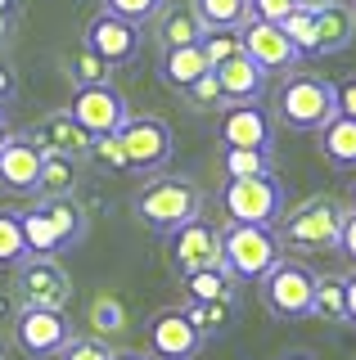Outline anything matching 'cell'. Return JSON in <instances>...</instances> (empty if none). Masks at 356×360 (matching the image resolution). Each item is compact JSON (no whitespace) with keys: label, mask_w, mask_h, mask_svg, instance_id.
<instances>
[{"label":"cell","mask_w":356,"mask_h":360,"mask_svg":"<svg viewBox=\"0 0 356 360\" xmlns=\"http://www.w3.org/2000/svg\"><path fill=\"white\" fill-rule=\"evenodd\" d=\"M18 221H23L27 257H59V252H63L59 230H54V221H50L41 207H23V212H18Z\"/></svg>","instance_id":"27"},{"label":"cell","mask_w":356,"mask_h":360,"mask_svg":"<svg viewBox=\"0 0 356 360\" xmlns=\"http://www.w3.org/2000/svg\"><path fill=\"white\" fill-rule=\"evenodd\" d=\"M122 140V153H127V172H140V176H158L176 153V140H172V127L163 117H136L131 112L117 131Z\"/></svg>","instance_id":"7"},{"label":"cell","mask_w":356,"mask_h":360,"mask_svg":"<svg viewBox=\"0 0 356 360\" xmlns=\"http://www.w3.org/2000/svg\"><path fill=\"white\" fill-rule=\"evenodd\" d=\"M338 112V86L325 82V77L298 72L275 90V117L284 122L288 131H320L325 122Z\"/></svg>","instance_id":"4"},{"label":"cell","mask_w":356,"mask_h":360,"mask_svg":"<svg viewBox=\"0 0 356 360\" xmlns=\"http://www.w3.org/2000/svg\"><path fill=\"white\" fill-rule=\"evenodd\" d=\"M208 54H203V45H176V50H163V59H158V82L163 86H172V90H190L198 77L208 72Z\"/></svg>","instance_id":"20"},{"label":"cell","mask_w":356,"mask_h":360,"mask_svg":"<svg viewBox=\"0 0 356 360\" xmlns=\"http://www.w3.org/2000/svg\"><path fill=\"white\" fill-rule=\"evenodd\" d=\"M5 41H9V14L0 9V45H5Z\"/></svg>","instance_id":"45"},{"label":"cell","mask_w":356,"mask_h":360,"mask_svg":"<svg viewBox=\"0 0 356 360\" xmlns=\"http://www.w3.org/2000/svg\"><path fill=\"white\" fill-rule=\"evenodd\" d=\"M352 14H356V0H352Z\"/></svg>","instance_id":"53"},{"label":"cell","mask_w":356,"mask_h":360,"mask_svg":"<svg viewBox=\"0 0 356 360\" xmlns=\"http://www.w3.org/2000/svg\"><path fill=\"white\" fill-rule=\"evenodd\" d=\"M14 342L32 360H46V356H59L72 342V324L54 307H23L14 315Z\"/></svg>","instance_id":"10"},{"label":"cell","mask_w":356,"mask_h":360,"mask_svg":"<svg viewBox=\"0 0 356 360\" xmlns=\"http://www.w3.org/2000/svg\"><path fill=\"white\" fill-rule=\"evenodd\" d=\"M320 5H329V0H298V9H320Z\"/></svg>","instance_id":"47"},{"label":"cell","mask_w":356,"mask_h":360,"mask_svg":"<svg viewBox=\"0 0 356 360\" xmlns=\"http://www.w3.org/2000/svg\"><path fill=\"white\" fill-rule=\"evenodd\" d=\"M203 54H208V63H226V59H235V54L243 50V32L239 27H217V32H203Z\"/></svg>","instance_id":"35"},{"label":"cell","mask_w":356,"mask_h":360,"mask_svg":"<svg viewBox=\"0 0 356 360\" xmlns=\"http://www.w3.org/2000/svg\"><path fill=\"white\" fill-rule=\"evenodd\" d=\"M221 172L230 176H271L275 172V158L271 149H221Z\"/></svg>","instance_id":"30"},{"label":"cell","mask_w":356,"mask_h":360,"mask_svg":"<svg viewBox=\"0 0 356 360\" xmlns=\"http://www.w3.org/2000/svg\"><path fill=\"white\" fill-rule=\"evenodd\" d=\"M113 360H149V356H140V352H113Z\"/></svg>","instance_id":"46"},{"label":"cell","mask_w":356,"mask_h":360,"mask_svg":"<svg viewBox=\"0 0 356 360\" xmlns=\"http://www.w3.org/2000/svg\"><path fill=\"white\" fill-rule=\"evenodd\" d=\"M41 212H46V217L54 221L63 252L86 239V225H91V217H86V207H82V202H77L72 194H63V198H41Z\"/></svg>","instance_id":"23"},{"label":"cell","mask_w":356,"mask_h":360,"mask_svg":"<svg viewBox=\"0 0 356 360\" xmlns=\"http://www.w3.org/2000/svg\"><path fill=\"white\" fill-rule=\"evenodd\" d=\"M217 77H221L226 108L230 104H248V99H262V90H266V68L258 59H248V50H239L235 59H226V63H217Z\"/></svg>","instance_id":"18"},{"label":"cell","mask_w":356,"mask_h":360,"mask_svg":"<svg viewBox=\"0 0 356 360\" xmlns=\"http://www.w3.org/2000/svg\"><path fill=\"white\" fill-rule=\"evenodd\" d=\"M194 18L203 22V32H217V27H243L253 18L248 0H190Z\"/></svg>","instance_id":"28"},{"label":"cell","mask_w":356,"mask_h":360,"mask_svg":"<svg viewBox=\"0 0 356 360\" xmlns=\"http://www.w3.org/2000/svg\"><path fill=\"white\" fill-rule=\"evenodd\" d=\"M203 342L208 338L194 329V320H190L185 307H163L144 324V347H149L153 360H194L203 352Z\"/></svg>","instance_id":"9"},{"label":"cell","mask_w":356,"mask_h":360,"mask_svg":"<svg viewBox=\"0 0 356 360\" xmlns=\"http://www.w3.org/2000/svg\"><path fill=\"white\" fill-rule=\"evenodd\" d=\"M248 9H253V18L280 22L284 14H293V9H298V0H248Z\"/></svg>","instance_id":"40"},{"label":"cell","mask_w":356,"mask_h":360,"mask_svg":"<svg viewBox=\"0 0 356 360\" xmlns=\"http://www.w3.org/2000/svg\"><path fill=\"white\" fill-rule=\"evenodd\" d=\"M0 9H5V14H9V9H14V0H0Z\"/></svg>","instance_id":"51"},{"label":"cell","mask_w":356,"mask_h":360,"mask_svg":"<svg viewBox=\"0 0 356 360\" xmlns=\"http://www.w3.org/2000/svg\"><path fill=\"white\" fill-rule=\"evenodd\" d=\"M167 239H172V266L181 270V275L221 266V230H217V225H208L203 217L185 221L181 230H172Z\"/></svg>","instance_id":"13"},{"label":"cell","mask_w":356,"mask_h":360,"mask_svg":"<svg viewBox=\"0 0 356 360\" xmlns=\"http://www.w3.org/2000/svg\"><path fill=\"white\" fill-rule=\"evenodd\" d=\"M284 360H311V356H303V352H293V356H284Z\"/></svg>","instance_id":"50"},{"label":"cell","mask_w":356,"mask_h":360,"mask_svg":"<svg viewBox=\"0 0 356 360\" xmlns=\"http://www.w3.org/2000/svg\"><path fill=\"white\" fill-rule=\"evenodd\" d=\"M14 297H18V307L63 311L72 302V275L59 266V257H23L14 266Z\"/></svg>","instance_id":"8"},{"label":"cell","mask_w":356,"mask_h":360,"mask_svg":"<svg viewBox=\"0 0 356 360\" xmlns=\"http://www.w3.org/2000/svg\"><path fill=\"white\" fill-rule=\"evenodd\" d=\"M316 32H320V54H343L356 37V14L343 0H329V5L316 9Z\"/></svg>","instance_id":"21"},{"label":"cell","mask_w":356,"mask_h":360,"mask_svg":"<svg viewBox=\"0 0 356 360\" xmlns=\"http://www.w3.org/2000/svg\"><path fill=\"white\" fill-rule=\"evenodd\" d=\"M68 82L72 86H104V82H113V63H104L99 54H91L82 45V54L68 59Z\"/></svg>","instance_id":"33"},{"label":"cell","mask_w":356,"mask_h":360,"mask_svg":"<svg viewBox=\"0 0 356 360\" xmlns=\"http://www.w3.org/2000/svg\"><path fill=\"white\" fill-rule=\"evenodd\" d=\"M5 144H9V131H5V122H0V149H5Z\"/></svg>","instance_id":"48"},{"label":"cell","mask_w":356,"mask_h":360,"mask_svg":"<svg viewBox=\"0 0 356 360\" xmlns=\"http://www.w3.org/2000/svg\"><path fill=\"white\" fill-rule=\"evenodd\" d=\"M181 284H185V302H235L239 279L226 266H208L194 270V275H181Z\"/></svg>","instance_id":"24"},{"label":"cell","mask_w":356,"mask_h":360,"mask_svg":"<svg viewBox=\"0 0 356 360\" xmlns=\"http://www.w3.org/2000/svg\"><path fill=\"white\" fill-rule=\"evenodd\" d=\"M82 158H68V153H46V162H41V180H37V198H63L77 189V180H82Z\"/></svg>","instance_id":"25"},{"label":"cell","mask_w":356,"mask_h":360,"mask_svg":"<svg viewBox=\"0 0 356 360\" xmlns=\"http://www.w3.org/2000/svg\"><path fill=\"white\" fill-rule=\"evenodd\" d=\"M0 122H5V99H0Z\"/></svg>","instance_id":"52"},{"label":"cell","mask_w":356,"mask_h":360,"mask_svg":"<svg viewBox=\"0 0 356 360\" xmlns=\"http://www.w3.org/2000/svg\"><path fill=\"white\" fill-rule=\"evenodd\" d=\"M68 112L91 135H113V131H122V122L131 117V104L113 82H104V86H77Z\"/></svg>","instance_id":"11"},{"label":"cell","mask_w":356,"mask_h":360,"mask_svg":"<svg viewBox=\"0 0 356 360\" xmlns=\"http://www.w3.org/2000/svg\"><path fill=\"white\" fill-rule=\"evenodd\" d=\"M243 50H248V59H258L266 68V77L271 72H288L303 54H298V45L284 37L280 22H266V18H248L243 22Z\"/></svg>","instance_id":"15"},{"label":"cell","mask_w":356,"mask_h":360,"mask_svg":"<svg viewBox=\"0 0 356 360\" xmlns=\"http://www.w3.org/2000/svg\"><path fill=\"white\" fill-rule=\"evenodd\" d=\"M221 149H271V112H266L262 99H248V104H230L221 112Z\"/></svg>","instance_id":"14"},{"label":"cell","mask_w":356,"mask_h":360,"mask_svg":"<svg viewBox=\"0 0 356 360\" xmlns=\"http://www.w3.org/2000/svg\"><path fill=\"white\" fill-rule=\"evenodd\" d=\"M153 22H158V50H176V45L203 41V22L194 18L190 5H163L158 14H153Z\"/></svg>","instance_id":"22"},{"label":"cell","mask_w":356,"mask_h":360,"mask_svg":"<svg viewBox=\"0 0 356 360\" xmlns=\"http://www.w3.org/2000/svg\"><path fill=\"white\" fill-rule=\"evenodd\" d=\"M167 5V0H104V9L108 14H117V18H127V22H149L153 14H158V9Z\"/></svg>","instance_id":"38"},{"label":"cell","mask_w":356,"mask_h":360,"mask_svg":"<svg viewBox=\"0 0 356 360\" xmlns=\"http://www.w3.org/2000/svg\"><path fill=\"white\" fill-rule=\"evenodd\" d=\"M23 257H27L23 221H18V212H0V266H18Z\"/></svg>","instance_id":"34"},{"label":"cell","mask_w":356,"mask_h":360,"mask_svg":"<svg viewBox=\"0 0 356 360\" xmlns=\"http://www.w3.org/2000/svg\"><path fill=\"white\" fill-rule=\"evenodd\" d=\"M185 311H190L194 329L203 338H221L230 329V320H235V311H230V302H185Z\"/></svg>","instance_id":"31"},{"label":"cell","mask_w":356,"mask_h":360,"mask_svg":"<svg viewBox=\"0 0 356 360\" xmlns=\"http://www.w3.org/2000/svg\"><path fill=\"white\" fill-rule=\"evenodd\" d=\"M190 95V104L194 108H226V95H221V77H217V68H208L198 82L185 90Z\"/></svg>","instance_id":"37"},{"label":"cell","mask_w":356,"mask_h":360,"mask_svg":"<svg viewBox=\"0 0 356 360\" xmlns=\"http://www.w3.org/2000/svg\"><path fill=\"white\" fill-rule=\"evenodd\" d=\"M280 262V239H275L271 225H243L230 221L221 230V266L230 270L235 279H258Z\"/></svg>","instance_id":"5"},{"label":"cell","mask_w":356,"mask_h":360,"mask_svg":"<svg viewBox=\"0 0 356 360\" xmlns=\"http://www.w3.org/2000/svg\"><path fill=\"white\" fill-rule=\"evenodd\" d=\"M27 140L37 144L41 153H68V158H91V144L95 135L82 127V122L72 117L68 108L63 112H50V117H41L37 127L27 131Z\"/></svg>","instance_id":"16"},{"label":"cell","mask_w":356,"mask_h":360,"mask_svg":"<svg viewBox=\"0 0 356 360\" xmlns=\"http://www.w3.org/2000/svg\"><path fill=\"white\" fill-rule=\"evenodd\" d=\"M348 207H352V212H356V185H352V194H348Z\"/></svg>","instance_id":"49"},{"label":"cell","mask_w":356,"mask_h":360,"mask_svg":"<svg viewBox=\"0 0 356 360\" xmlns=\"http://www.w3.org/2000/svg\"><path fill=\"white\" fill-rule=\"evenodd\" d=\"M41 162H46V153L27 135H9V144L0 149V189H9V194H37Z\"/></svg>","instance_id":"17"},{"label":"cell","mask_w":356,"mask_h":360,"mask_svg":"<svg viewBox=\"0 0 356 360\" xmlns=\"http://www.w3.org/2000/svg\"><path fill=\"white\" fill-rule=\"evenodd\" d=\"M333 252H343L356 266V212L352 207H348V217H343V234H338V248H333Z\"/></svg>","instance_id":"41"},{"label":"cell","mask_w":356,"mask_h":360,"mask_svg":"<svg viewBox=\"0 0 356 360\" xmlns=\"http://www.w3.org/2000/svg\"><path fill=\"white\" fill-rule=\"evenodd\" d=\"M91 158H99V162H104L108 172H127V153H122V140H117V131H113V135H95V144H91Z\"/></svg>","instance_id":"39"},{"label":"cell","mask_w":356,"mask_h":360,"mask_svg":"<svg viewBox=\"0 0 356 360\" xmlns=\"http://www.w3.org/2000/svg\"><path fill=\"white\" fill-rule=\"evenodd\" d=\"M316 144H320V158L343 176H356V117L348 112H333L325 127L316 131Z\"/></svg>","instance_id":"19"},{"label":"cell","mask_w":356,"mask_h":360,"mask_svg":"<svg viewBox=\"0 0 356 360\" xmlns=\"http://www.w3.org/2000/svg\"><path fill=\"white\" fill-rule=\"evenodd\" d=\"M348 324L356 329V275L348 279Z\"/></svg>","instance_id":"44"},{"label":"cell","mask_w":356,"mask_h":360,"mask_svg":"<svg viewBox=\"0 0 356 360\" xmlns=\"http://www.w3.org/2000/svg\"><path fill=\"white\" fill-rule=\"evenodd\" d=\"M86 320H91V333L99 338H117L127 329V307H122L117 292H95L91 311H86Z\"/></svg>","instance_id":"29"},{"label":"cell","mask_w":356,"mask_h":360,"mask_svg":"<svg viewBox=\"0 0 356 360\" xmlns=\"http://www.w3.org/2000/svg\"><path fill=\"white\" fill-rule=\"evenodd\" d=\"M59 360H113V347L99 333H72V342L59 352Z\"/></svg>","instance_id":"36"},{"label":"cell","mask_w":356,"mask_h":360,"mask_svg":"<svg viewBox=\"0 0 356 360\" xmlns=\"http://www.w3.org/2000/svg\"><path fill=\"white\" fill-rule=\"evenodd\" d=\"M311 315H316V320H325V324H348V279H338V275H316Z\"/></svg>","instance_id":"26"},{"label":"cell","mask_w":356,"mask_h":360,"mask_svg":"<svg viewBox=\"0 0 356 360\" xmlns=\"http://www.w3.org/2000/svg\"><path fill=\"white\" fill-rule=\"evenodd\" d=\"M221 212L230 221L243 225H280V217L288 212V189L280 176H230L221 185Z\"/></svg>","instance_id":"3"},{"label":"cell","mask_w":356,"mask_h":360,"mask_svg":"<svg viewBox=\"0 0 356 360\" xmlns=\"http://www.w3.org/2000/svg\"><path fill=\"white\" fill-rule=\"evenodd\" d=\"M9 95H14V72L0 63V99H9Z\"/></svg>","instance_id":"43"},{"label":"cell","mask_w":356,"mask_h":360,"mask_svg":"<svg viewBox=\"0 0 356 360\" xmlns=\"http://www.w3.org/2000/svg\"><path fill=\"white\" fill-rule=\"evenodd\" d=\"M258 292H262V307L271 311L275 320H307L311 297H316V270L280 257V262L258 279Z\"/></svg>","instance_id":"6"},{"label":"cell","mask_w":356,"mask_h":360,"mask_svg":"<svg viewBox=\"0 0 356 360\" xmlns=\"http://www.w3.org/2000/svg\"><path fill=\"white\" fill-rule=\"evenodd\" d=\"M82 45L91 54H99L104 63H113V68H122V63H131L140 54V27L136 22H127V18H117V14H95L91 22H86V32H82Z\"/></svg>","instance_id":"12"},{"label":"cell","mask_w":356,"mask_h":360,"mask_svg":"<svg viewBox=\"0 0 356 360\" xmlns=\"http://www.w3.org/2000/svg\"><path fill=\"white\" fill-rule=\"evenodd\" d=\"M284 37L298 45V54H320V32H316V9H293L280 18Z\"/></svg>","instance_id":"32"},{"label":"cell","mask_w":356,"mask_h":360,"mask_svg":"<svg viewBox=\"0 0 356 360\" xmlns=\"http://www.w3.org/2000/svg\"><path fill=\"white\" fill-rule=\"evenodd\" d=\"M338 112H348V117H356V77H348V82L338 86Z\"/></svg>","instance_id":"42"},{"label":"cell","mask_w":356,"mask_h":360,"mask_svg":"<svg viewBox=\"0 0 356 360\" xmlns=\"http://www.w3.org/2000/svg\"><path fill=\"white\" fill-rule=\"evenodd\" d=\"M343 217H348V202L333 194H316L303 198L280 217L275 225V239L288 248H311V252H333L343 234Z\"/></svg>","instance_id":"2"},{"label":"cell","mask_w":356,"mask_h":360,"mask_svg":"<svg viewBox=\"0 0 356 360\" xmlns=\"http://www.w3.org/2000/svg\"><path fill=\"white\" fill-rule=\"evenodd\" d=\"M131 212H136L140 225H149L153 234H172L181 230L185 221L203 217V189L194 185L190 176H153L149 185L136 194V202H131Z\"/></svg>","instance_id":"1"}]
</instances>
